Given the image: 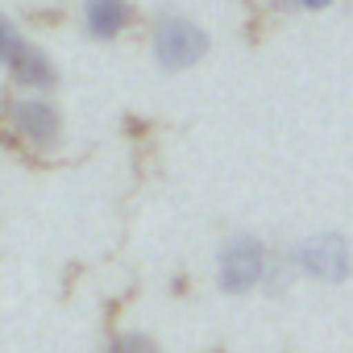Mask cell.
I'll list each match as a JSON object with an SVG mask.
<instances>
[{
	"instance_id": "cell-1",
	"label": "cell",
	"mask_w": 353,
	"mask_h": 353,
	"mask_svg": "<svg viewBox=\"0 0 353 353\" xmlns=\"http://www.w3.org/2000/svg\"><path fill=\"white\" fill-rule=\"evenodd\" d=\"M291 279L287 262L270 254V245L254 233H233L216 250V287L225 295H254L262 287H279V279Z\"/></svg>"
},
{
	"instance_id": "cell-2",
	"label": "cell",
	"mask_w": 353,
	"mask_h": 353,
	"mask_svg": "<svg viewBox=\"0 0 353 353\" xmlns=\"http://www.w3.org/2000/svg\"><path fill=\"white\" fill-rule=\"evenodd\" d=\"M0 125L5 133L34 150V154H46V150H59L63 133H67V121H63V108L50 100V92H13L0 108Z\"/></svg>"
},
{
	"instance_id": "cell-3",
	"label": "cell",
	"mask_w": 353,
	"mask_h": 353,
	"mask_svg": "<svg viewBox=\"0 0 353 353\" xmlns=\"http://www.w3.org/2000/svg\"><path fill=\"white\" fill-rule=\"evenodd\" d=\"M208 54V30L188 13H158L150 26V59L162 71H192Z\"/></svg>"
},
{
	"instance_id": "cell-4",
	"label": "cell",
	"mask_w": 353,
	"mask_h": 353,
	"mask_svg": "<svg viewBox=\"0 0 353 353\" xmlns=\"http://www.w3.org/2000/svg\"><path fill=\"white\" fill-rule=\"evenodd\" d=\"M287 270L291 274H303V279H320V283H345L353 274V250L345 241V233H312L303 241H295L287 254H283Z\"/></svg>"
},
{
	"instance_id": "cell-5",
	"label": "cell",
	"mask_w": 353,
	"mask_h": 353,
	"mask_svg": "<svg viewBox=\"0 0 353 353\" xmlns=\"http://www.w3.org/2000/svg\"><path fill=\"white\" fill-rule=\"evenodd\" d=\"M5 71H9V79H13L17 92H50V88L59 83V67H54V59H50L38 42H26L21 54H17Z\"/></svg>"
},
{
	"instance_id": "cell-6",
	"label": "cell",
	"mask_w": 353,
	"mask_h": 353,
	"mask_svg": "<svg viewBox=\"0 0 353 353\" xmlns=\"http://www.w3.org/2000/svg\"><path fill=\"white\" fill-rule=\"evenodd\" d=\"M79 21H83L88 38L112 42V38H121L129 30L133 9H129V0H83V5H79Z\"/></svg>"
},
{
	"instance_id": "cell-7",
	"label": "cell",
	"mask_w": 353,
	"mask_h": 353,
	"mask_svg": "<svg viewBox=\"0 0 353 353\" xmlns=\"http://www.w3.org/2000/svg\"><path fill=\"white\" fill-rule=\"evenodd\" d=\"M104 353H162L158 341L150 332H137V328H125V332H112L104 341Z\"/></svg>"
},
{
	"instance_id": "cell-8",
	"label": "cell",
	"mask_w": 353,
	"mask_h": 353,
	"mask_svg": "<svg viewBox=\"0 0 353 353\" xmlns=\"http://www.w3.org/2000/svg\"><path fill=\"white\" fill-rule=\"evenodd\" d=\"M30 38L13 26V17L5 13V9H0V67H9L17 54H21V46H26Z\"/></svg>"
},
{
	"instance_id": "cell-9",
	"label": "cell",
	"mask_w": 353,
	"mask_h": 353,
	"mask_svg": "<svg viewBox=\"0 0 353 353\" xmlns=\"http://www.w3.org/2000/svg\"><path fill=\"white\" fill-rule=\"evenodd\" d=\"M336 0H295V9H303V13H320V9H332Z\"/></svg>"
}]
</instances>
